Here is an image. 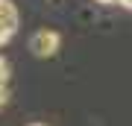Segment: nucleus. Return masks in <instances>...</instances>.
<instances>
[{
	"label": "nucleus",
	"instance_id": "1",
	"mask_svg": "<svg viewBox=\"0 0 132 126\" xmlns=\"http://www.w3.org/2000/svg\"><path fill=\"white\" fill-rule=\"evenodd\" d=\"M59 41L62 38H59L56 29H38V32L29 38V50H32L38 59H50V56H56Z\"/></svg>",
	"mask_w": 132,
	"mask_h": 126
},
{
	"label": "nucleus",
	"instance_id": "2",
	"mask_svg": "<svg viewBox=\"0 0 132 126\" xmlns=\"http://www.w3.org/2000/svg\"><path fill=\"white\" fill-rule=\"evenodd\" d=\"M0 27L3 29H18V9L12 0H0Z\"/></svg>",
	"mask_w": 132,
	"mask_h": 126
},
{
	"label": "nucleus",
	"instance_id": "3",
	"mask_svg": "<svg viewBox=\"0 0 132 126\" xmlns=\"http://www.w3.org/2000/svg\"><path fill=\"white\" fill-rule=\"evenodd\" d=\"M6 82H9V62L0 56V85H6Z\"/></svg>",
	"mask_w": 132,
	"mask_h": 126
},
{
	"label": "nucleus",
	"instance_id": "4",
	"mask_svg": "<svg viewBox=\"0 0 132 126\" xmlns=\"http://www.w3.org/2000/svg\"><path fill=\"white\" fill-rule=\"evenodd\" d=\"M6 103H9V88H6V85H0V108H3Z\"/></svg>",
	"mask_w": 132,
	"mask_h": 126
},
{
	"label": "nucleus",
	"instance_id": "5",
	"mask_svg": "<svg viewBox=\"0 0 132 126\" xmlns=\"http://www.w3.org/2000/svg\"><path fill=\"white\" fill-rule=\"evenodd\" d=\"M118 3L123 6V9H132V0H118Z\"/></svg>",
	"mask_w": 132,
	"mask_h": 126
},
{
	"label": "nucleus",
	"instance_id": "6",
	"mask_svg": "<svg viewBox=\"0 0 132 126\" xmlns=\"http://www.w3.org/2000/svg\"><path fill=\"white\" fill-rule=\"evenodd\" d=\"M97 3H106V6H109V3H118V0H97Z\"/></svg>",
	"mask_w": 132,
	"mask_h": 126
},
{
	"label": "nucleus",
	"instance_id": "7",
	"mask_svg": "<svg viewBox=\"0 0 132 126\" xmlns=\"http://www.w3.org/2000/svg\"><path fill=\"white\" fill-rule=\"evenodd\" d=\"M32 126H41V123H32Z\"/></svg>",
	"mask_w": 132,
	"mask_h": 126
}]
</instances>
